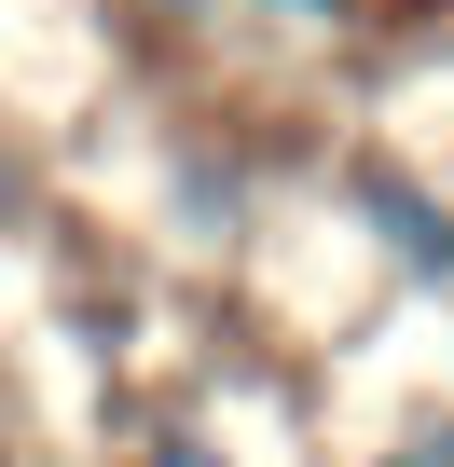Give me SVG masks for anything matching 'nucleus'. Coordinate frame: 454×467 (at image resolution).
<instances>
[{"instance_id": "nucleus-1", "label": "nucleus", "mask_w": 454, "mask_h": 467, "mask_svg": "<svg viewBox=\"0 0 454 467\" xmlns=\"http://www.w3.org/2000/svg\"><path fill=\"white\" fill-rule=\"evenodd\" d=\"M344 234L385 289H427L454 303V192L413 165V151H344Z\"/></svg>"}, {"instance_id": "nucleus-2", "label": "nucleus", "mask_w": 454, "mask_h": 467, "mask_svg": "<svg viewBox=\"0 0 454 467\" xmlns=\"http://www.w3.org/2000/svg\"><path fill=\"white\" fill-rule=\"evenodd\" d=\"M235 15L276 42V56H358L399 28V0H235Z\"/></svg>"}, {"instance_id": "nucleus-3", "label": "nucleus", "mask_w": 454, "mask_h": 467, "mask_svg": "<svg viewBox=\"0 0 454 467\" xmlns=\"http://www.w3.org/2000/svg\"><path fill=\"white\" fill-rule=\"evenodd\" d=\"M97 15H111L124 42H165V56H179V42H206L220 15H235V0H97Z\"/></svg>"}, {"instance_id": "nucleus-4", "label": "nucleus", "mask_w": 454, "mask_h": 467, "mask_svg": "<svg viewBox=\"0 0 454 467\" xmlns=\"http://www.w3.org/2000/svg\"><path fill=\"white\" fill-rule=\"evenodd\" d=\"M111 467H235V440H206V426H138Z\"/></svg>"}, {"instance_id": "nucleus-5", "label": "nucleus", "mask_w": 454, "mask_h": 467, "mask_svg": "<svg viewBox=\"0 0 454 467\" xmlns=\"http://www.w3.org/2000/svg\"><path fill=\"white\" fill-rule=\"evenodd\" d=\"M358 467H454V399H440V412H413V426H385Z\"/></svg>"}, {"instance_id": "nucleus-6", "label": "nucleus", "mask_w": 454, "mask_h": 467, "mask_svg": "<svg viewBox=\"0 0 454 467\" xmlns=\"http://www.w3.org/2000/svg\"><path fill=\"white\" fill-rule=\"evenodd\" d=\"M28 206H42V165L15 151V124H0V248H15V234H28Z\"/></svg>"}]
</instances>
